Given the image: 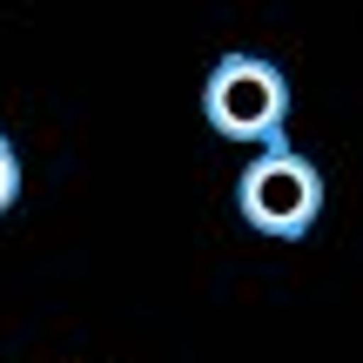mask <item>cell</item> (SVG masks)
Segmentation results:
<instances>
[{"instance_id": "1", "label": "cell", "mask_w": 363, "mask_h": 363, "mask_svg": "<svg viewBox=\"0 0 363 363\" xmlns=\"http://www.w3.org/2000/svg\"><path fill=\"white\" fill-rule=\"evenodd\" d=\"M202 121L222 142L276 148L289 128V74L262 54H222L202 81Z\"/></svg>"}, {"instance_id": "2", "label": "cell", "mask_w": 363, "mask_h": 363, "mask_svg": "<svg viewBox=\"0 0 363 363\" xmlns=\"http://www.w3.org/2000/svg\"><path fill=\"white\" fill-rule=\"evenodd\" d=\"M235 216L256 235H276V242L310 235V222L323 216V175H316V162L296 155L289 142L256 148V162L235 175Z\"/></svg>"}, {"instance_id": "3", "label": "cell", "mask_w": 363, "mask_h": 363, "mask_svg": "<svg viewBox=\"0 0 363 363\" xmlns=\"http://www.w3.org/2000/svg\"><path fill=\"white\" fill-rule=\"evenodd\" d=\"M21 202V155H13V142L0 135V216Z\"/></svg>"}]
</instances>
